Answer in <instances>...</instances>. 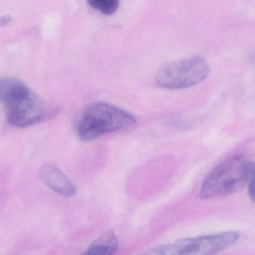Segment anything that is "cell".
<instances>
[{
    "label": "cell",
    "instance_id": "6da1fadb",
    "mask_svg": "<svg viewBox=\"0 0 255 255\" xmlns=\"http://www.w3.org/2000/svg\"><path fill=\"white\" fill-rule=\"evenodd\" d=\"M136 125L135 117L127 111L97 102L84 109L76 122V132L81 140H95L103 135L132 130Z\"/></svg>",
    "mask_w": 255,
    "mask_h": 255
},
{
    "label": "cell",
    "instance_id": "ba28073f",
    "mask_svg": "<svg viewBox=\"0 0 255 255\" xmlns=\"http://www.w3.org/2000/svg\"><path fill=\"white\" fill-rule=\"evenodd\" d=\"M22 84L21 81L13 78L0 79V101L4 103Z\"/></svg>",
    "mask_w": 255,
    "mask_h": 255
},
{
    "label": "cell",
    "instance_id": "5b68a950",
    "mask_svg": "<svg viewBox=\"0 0 255 255\" xmlns=\"http://www.w3.org/2000/svg\"><path fill=\"white\" fill-rule=\"evenodd\" d=\"M209 74V67L205 59L190 57L168 63L156 75L157 85L167 89H182L200 83Z\"/></svg>",
    "mask_w": 255,
    "mask_h": 255
},
{
    "label": "cell",
    "instance_id": "277c9868",
    "mask_svg": "<svg viewBox=\"0 0 255 255\" xmlns=\"http://www.w3.org/2000/svg\"><path fill=\"white\" fill-rule=\"evenodd\" d=\"M240 234L235 231L215 235L180 240L172 244L160 246L145 254L160 255H216L238 242Z\"/></svg>",
    "mask_w": 255,
    "mask_h": 255
},
{
    "label": "cell",
    "instance_id": "9c48e42d",
    "mask_svg": "<svg viewBox=\"0 0 255 255\" xmlns=\"http://www.w3.org/2000/svg\"><path fill=\"white\" fill-rule=\"evenodd\" d=\"M91 7L105 15L116 13L119 7V0H88Z\"/></svg>",
    "mask_w": 255,
    "mask_h": 255
},
{
    "label": "cell",
    "instance_id": "8fae6325",
    "mask_svg": "<svg viewBox=\"0 0 255 255\" xmlns=\"http://www.w3.org/2000/svg\"><path fill=\"white\" fill-rule=\"evenodd\" d=\"M11 20V17L9 16H4L0 17V26L5 25L8 24Z\"/></svg>",
    "mask_w": 255,
    "mask_h": 255
},
{
    "label": "cell",
    "instance_id": "7a4b0ae2",
    "mask_svg": "<svg viewBox=\"0 0 255 255\" xmlns=\"http://www.w3.org/2000/svg\"><path fill=\"white\" fill-rule=\"evenodd\" d=\"M255 172L253 162L241 156L232 157L208 174L201 187V198L209 199L233 194L248 184Z\"/></svg>",
    "mask_w": 255,
    "mask_h": 255
},
{
    "label": "cell",
    "instance_id": "3957f363",
    "mask_svg": "<svg viewBox=\"0 0 255 255\" xmlns=\"http://www.w3.org/2000/svg\"><path fill=\"white\" fill-rule=\"evenodd\" d=\"M7 121L16 127H30L54 118L58 109L42 100L22 84L5 102Z\"/></svg>",
    "mask_w": 255,
    "mask_h": 255
},
{
    "label": "cell",
    "instance_id": "8992f818",
    "mask_svg": "<svg viewBox=\"0 0 255 255\" xmlns=\"http://www.w3.org/2000/svg\"><path fill=\"white\" fill-rule=\"evenodd\" d=\"M41 181L58 194L64 197L75 196L77 191L76 185L57 166L52 164L43 165L39 172Z\"/></svg>",
    "mask_w": 255,
    "mask_h": 255
},
{
    "label": "cell",
    "instance_id": "30bf717a",
    "mask_svg": "<svg viewBox=\"0 0 255 255\" xmlns=\"http://www.w3.org/2000/svg\"><path fill=\"white\" fill-rule=\"evenodd\" d=\"M249 187V195L250 197L251 198L252 200L255 202V172L253 174L252 178H250V181H249L248 184Z\"/></svg>",
    "mask_w": 255,
    "mask_h": 255
},
{
    "label": "cell",
    "instance_id": "52a82bcc",
    "mask_svg": "<svg viewBox=\"0 0 255 255\" xmlns=\"http://www.w3.org/2000/svg\"><path fill=\"white\" fill-rule=\"evenodd\" d=\"M119 241L115 232H106L96 240L84 253L89 255H113L118 251Z\"/></svg>",
    "mask_w": 255,
    "mask_h": 255
}]
</instances>
